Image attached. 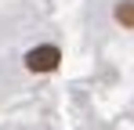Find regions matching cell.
<instances>
[{
	"mask_svg": "<svg viewBox=\"0 0 134 130\" xmlns=\"http://www.w3.org/2000/svg\"><path fill=\"white\" fill-rule=\"evenodd\" d=\"M58 62H62V51H58V47H51V43L33 47V51L25 54V69H29V72H54Z\"/></svg>",
	"mask_w": 134,
	"mask_h": 130,
	"instance_id": "6da1fadb",
	"label": "cell"
},
{
	"mask_svg": "<svg viewBox=\"0 0 134 130\" xmlns=\"http://www.w3.org/2000/svg\"><path fill=\"white\" fill-rule=\"evenodd\" d=\"M116 22L120 25H127V29H134V0H123V4H116Z\"/></svg>",
	"mask_w": 134,
	"mask_h": 130,
	"instance_id": "7a4b0ae2",
	"label": "cell"
}]
</instances>
